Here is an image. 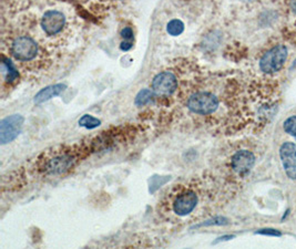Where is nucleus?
Returning a JSON list of instances; mask_svg holds the SVG:
<instances>
[{
	"label": "nucleus",
	"mask_w": 296,
	"mask_h": 249,
	"mask_svg": "<svg viewBox=\"0 0 296 249\" xmlns=\"http://www.w3.org/2000/svg\"><path fill=\"white\" fill-rule=\"evenodd\" d=\"M288 51L285 45L278 44L265 52L260 60V69L264 73H274L280 71L286 62Z\"/></svg>",
	"instance_id": "0eeeda50"
},
{
	"label": "nucleus",
	"mask_w": 296,
	"mask_h": 249,
	"mask_svg": "<svg viewBox=\"0 0 296 249\" xmlns=\"http://www.w3.org/2000/svg\"><path fill=\"white\" fill-rule=\"evenodd\" d=\"M4 45L9 56L29 71H40L50 66V57L33 37L27 33L8 31L4 33Z\"/></svg>",
	"instance_id": "f257e3e1"
},
{
	"label": "nucleus",
	"mask_w": 296,
	"mask_h": 249,
	"mask_svg": "<svg viewBox=\"0 0 296 249\" xmlns=\"http://www.w3.org/2000/svg\"><path fill=\"white\" fill-rule=\"evenodd\" d=\"M234 238L233 235H228V236H223V237H220L219 240H217L216 242H219V241H222V240H229V239H232Z\"/></svg>",
	"instance_id": "4be33fe9"
},
{
	"label": "nucleus",
	"mask_w": 296,
	"mask_h": 249,
	"mask_svg": "<svg viewBox=\"0 0 296 249\" xmlns=\"http://www.w3.org/2000/svg\"><path fill=\"white\" fill-rule=\"evenodd\" d=\"M178 88L179 79L177 74L170 70L156 74L151 83V90L158 97H170L178 91Z\"/></svg>",
	"instance_id": "423d86ee"
},
{
	"label": "nucleus",
	"mask_w": 296,
	"mask_h": 249,
	"mask_svg": "<svg viewBox=\"0 0 296 249\" xmlns=\"http://www.w3.org/2000/svg\"><path fill=\"white\" fill-rule=\"evenodd\" d=\"M121 37L124 39V41H132L133 39V30L130 27H125L121 31Z\"/></svg>",
	"instance_id": "aec40b11"
},
{
	"label": "nucleus",
	"mask_w": 296,
	"mask_h": 249,
	"mask_svg": "<svg viewBox=\"0 0 296 249\" xmlns=\"http://www.w3.org/2000/svg\"><path fill=\"white\" fill-rule=\"evenodd\" d=\"M255 234H260V235H265V236H275V237H280L282 233L280 230L274 229V228H263V229H259Z\"/></svg>",
	"instance_id": "6ab92c4d"
},
{
	"label": "nucleus",
	"mask_w": 296,
	"mask_h": 249,
	"mask_svg": "<svg viewBox=\"0 0 296 249\" xmlns=\"http://www.w3.org/2000/svg\"><path fill=\"white\" fill-rule=\"evenodd\" d=\"M283 127L287 134L296 137V115H292V117L284 121Z\"/></svg>",
	"instance_id": "f3484780"
},
{
	"label": "nucleus",
	"mask_w": 296,
	"mask_h": 249,
	"mask_svg": "<svg viewBox=\"0 0 296 249\" xmlns=\"http://www.w3.org/2000/svg\"><path fill=\"white\" fill-rule=\"evenodd\" d=\"M132 47H133V43H132V41H123L122 43H121V45H120L121 50H123V51H128V50H130Z\"/></svg>",
	"instance_id": "412c9836"
},
{
	"label": "nucleus",
	"mask_w": 296,
	"mask_h": 249,
	"mask_svg": "<svg viewBox=\"0 0 296 249\" xmlns=\"http://www.w3.org/2000/svg\"><path fill=\"white\" fill-rule=\"evenodd\" d=\"M200 192L194 185H179L167 196L166 206L169 212L179 218L187 217L194 213L200 205Z\"/></svg>",
	"instance_id": "20e7f679"
},
{
	"label": "nucleus",
	"mask_w": 296,
	"mask_h": 249,
	"mask_svg": "<svg viewBox=\"0 0 296 249\" xmlns=\"http://www.w3.org/2000/svg\"><path fill=\"white\" fill-rule=\"evenodd\" d=\"M65 90H66L65 84L59 83V84L49 85V86H47V88H45L41 91L38 92V94L34 96V102H36L37 104L44 103L46 101L52 99V97L59 95Z\"/></svg>",
	"instance_id": "9b49d317"
},
{
	"label": "nucleus",
	"mask_w": 296,
	"mask_h": 249,
	"mask_svg": "<svg viewBox=\"0 0 296 249\" xmlns=\"http://www.w3.org/2000/svg\"><path fill=\"white\" fill-rule=\"evenodd\" d=\"M101 124V121L98 120L97 118L92 117V115L86 114L82 118L79 120V125L86 127V129H96L99 125Z\"/></svg>",
	"instance_id": "dca6fc26"
},
{
	"label": "nucleus",
	"mask_w": 296,
	"mask_h": 249,
	"mask_svg": "<svg viewBox=\"0 0 296 249\" xmlns=\"http://www.w3.org/2000/svg\"><path fill=\"white\" fill-rule=\"evenodd\" d=\"M294 67H296V60L294 61V63H293V66H292V68H294Z\"/></svg>",
	"instance_id": "b1692460"
},
{
	"label": "nucleus",
	"mask_w": 296,
	"mask_h": 249,
	"mask_svg": "<svg viewBox=\"0 0 296 249\" xmlns=\"http://www.w3.org/2000/svg\"><path fill=\"white\" fill-rule=\"evenodd\" d=\"M166 31L170 36L178 37L184 31V24L179 19H173L171 20L166 26Z\"/></svg>",
	"instance_id": "2eb2a0df"
},
{
	"label": "nucleus",
	"mask_w": 296,
	"mask_h": 249,
	"mask_svg": "<svg viewBox=\"0 0 296 249\" xmlns=\"http://www.w3.org/2000/svg\"><path fill=\"white\" fill-rule=\"evenodd\" d=\"M220 101L216 94L207 91H196L187 100V108L197 115H210L219 108Z\"/></svg>",
	"instance_id": "39448f33"
},
{
	"label": "nucleus",
	"mask_w": 296,
	"mask_h": 249,
	"mask_svg": "<svg viewBox=\"0 0 296 249\" xmlns=\"http://www.w3.org/2000/svg\"><path fill=\"white\" fill-rule=\"evenodd\" d=\"M24 121V118L20 114H14L4 119L0 122V142L2 144L10 143L18 137Z\"/></svg>",
	"instance_id": "6e6552de"
},
{
	"label": "nucleus",
	"mask_w": 296,
	"mask_h": 249,
	"mask_svg": "<svg viewBox=\"0 0 296 249\" xmlns=\"http://www.w3.org/2000/svg\"><path fill=\"white\" fill-rule=\"evenodd\" d=\"M2 68H3V75H4V79H5L6 82H14V81L17 80V78L19 77L18 69L16 68L14 62L11 61L9 58L6 57L5 55H3Z\"/></svg>",
	"instance_id": "f8f14e48"
},
{
	"label": "nucleus",
	"mask_w": 296,
	"mask_h": 249,
	"mask_svg": "<svg viewBox=\"0 0 296 249\" xmlns=\"http://www.w3.org/2000/svg\"><path fill=\"white\" fill-rule=\"evenodd\" d=\"M154 96L155 95H154L152 90H149V89L141 90L138 93V95L136 96V101H135L136 106H138V107H144V106H147V104L152 102Z\"/></svg>",
	"instance_id": "4468645a"
},
{
	"label": "nucleus",
	"mask_w": 296,
	"mask_h": 249,
	"mask_svg": "<svg viewBox=\"0 0 296 249\" xmlns=\"http://www.w3.org/2000/svg\"><path fill=\"white\" fill-rule=\"evenodd\" d=\"M291 8L293 10V13L296 14V0H292L291 2Z\"/></svg>",
	"instance_id": "5701e85b"
},
{
	"label": "nucleus",
	"mask_w": 296,
	"mask_h": 249,
	"mask_svg": "<svg viewBox=\"0 0 296 249\" xmlns=\"http://www.w3.org/2000/svg\"><path fill=\"white\" fill-rule=\"evenodd\" d=\"M255 164V156L247 150H241L232 156L231 167L239 175H246L253 169Z\"/></svg>",
	"instance_id": "9d476101"
},
{
	"label": "nucleus",
	"mask_w": 296,
	"mask_h": 249,
	"mask_svg": "<svg viewBox=\"0 0 296 249\" xmlns=\"http://www.w3.org/2000/svg\"><path fill=\"white\" fill-rule=\"evenodd\" d=\"M36 18L37 17L34 16V19ZM36 21L46 40L48 42L50 41L55 48H57L55 44L62 42V39H66L67 36L65 34L70 29L69 17L61 8L46 9Z\"/></svg>",
	"instance_id": "7ed1b4c3"
},
{
	"label": "nucleus",
	"mask_w": 296,
	"mask_h": 249,
	"mask_svg": "<svg viewBox=\"0 0 296 249\" xmlns=\"http://www.w3.org/2000/svg\"><path fill=\"white\" fill-rule=\"evenodd\" d=\"M242 2H253V0H242Z\"/></svg>",
	"instance_id": "393cba45"
},
{
	"label": "nucleus",
	"mask_w": 296,
	"mask_h": 249,
	"mask_svg": "<svg viewBox=\"0 0 296 249\" xmlns=\"http://www.w3.org/2000/svg\"><path fill=\"white\" fill-rule=\"evenodd\" d=\"M81 153L82 152L75 147H61L48 151L39 159V171L46 175L65 174L77 165Z\"/></svg>",
	"instance_id": "f03ea898"
},
{
	"label": "nucleus",
	"mask_w": 296,
	"mask_h": 249,
	"mask_svg": "<svg viewBox=\"0 0 296 249\" xmlns=\"http://www.w3.org/2000/svg\"><path fill=\"white\" fill-rule=\"evenodd\" d=\"M78 2L90 9L103 10L113 7V6L120 3L121 0H78Z\"/></svg>",
	"instance_id": "ddd939ff"
},
{
	"label": "nucleus",
	"mask_w": 296,
	"mask_h": 249,
	"mask_svg": "<svg viewBox=\"0 0 296 249\" xmlns=\"http://www.w3.org/2000/svg\"><path fill=\"white\" fill-rule=\"evenodd\" d=\"M280 156L287 177L296 181V144L293 142L283 143L280 147Z\"/></svg>",
	"instance_id": "1a4fd4ad"
},
{
	"label": "nucleus",
	"mask_w": 296,
	"mask_h": 249,
	"mask_svg": "<svg viewBox=\"0 0 296 249\" xmlns=\"http://www.w3.org/2000/svg\"><path fill=\"white\" fill-rule=\"evenodd\" d=\"M226 224H229V219L219 216V217H214L207 222H204L203 224H201V226H212V225L221 226V225H226Z\"/></svg>",
	"instance_id": "a211bd4d"
}]
</instances>
